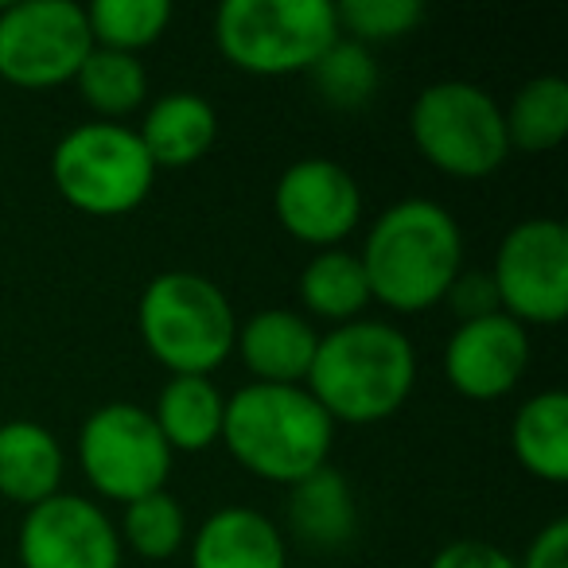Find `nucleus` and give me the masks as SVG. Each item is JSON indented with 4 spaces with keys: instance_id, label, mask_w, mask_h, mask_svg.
I'll list each match as a JSON object with an SVG mask.
<instances>
[{
    "instance_id": "nucleus-1",
    "label": "nucleus",
    "mask_w": 568,
    "mask_h": 568,
    "mask_svg": "<svg viewBox=\"0 0 568 568\" xmlns=\"http://www.w3.org/2000/svg\"><path fill=\"white\" fill-rule=\"evenodd\" d=\"M358 261L374 304L417 316L444 304L448 284L464 268V234L448 206L402 199L371 222Z\"/></svg>"
},
{
    "instance_id": "nucleus-2",
    "label": "nucleus",
    "mask_w": 568,
    "mask_h": 568,
    "mask_svg": "<svg viewBox=\"0 0 568 568\" xmlns=\"http://www.w3.org/2000/svg\"><path fill=\"white\" fill-rule=\"evenodd\" d=\"M417 386V351L386 320H351L320 335L304 389L335 425H378L402 413Z\"/></svg>"
},
{
    "instance_id": "nucleus-3",
    "label": "nucleus",
    "mask_w": 568,
    "mask_h": 568,
    "mask_svg": "<svg viewBox=\"0 0 568 568\" xmlns=\"http://www.w3.org/2000/svg\"><path fill=\"white\" fill-rule=\"evenodd\" d=\"M222 444L250 475L293 487L332 459L335 420L304 386L245 382L226 397Z\"/></svg>"
},
{
    "instance_id": "nucleus-4",
    "label": "nucleus",
    "mask_w": 568,
    "mask_h": 568,
    "mask_svg": "<svg viewBox=\"0 0 568 568\" xmlns=\"http://www.w3.org/2000/svg\"><path fill=\"white\" fill-rule=\"evenodd\" d=\"M136 332L164 371L211 378L234 355L237 316L211 276L195 268H168L144 284L136 301Z\"/></svg>"
},
{
    "instance_id": "nucleus-5",
    "label": "nucleus",
    "mask_w": 568,
    "mask_h": 568,
    "mask_svg": "<svg viewBox=\"0 0 568 568\" xmlns=\"http://www.w3.org/2000/svg\"><path fill=\"white\" fill-rule=\"evenodd\" d=\"M211 32L234 71L284 79L304 74L339 40V20L332 0H222Z\"/></svg>"
},
{
    "instance_id": "nucleus-6",
    "label": "nucleus",
    "mask_w": 568,
    "mask_h": 568,
    "mask_svg": "<svg viewBox=\"0 0 568 568\" xmlns=\"http://www.w3.org/2000/svg\"><path fill=\"white\" fill-rule=\"evenodd\" d=\"M51 183L74 211L121 219L149 199L156 164L144 152L136 129L94 118L59 136L51 152Z\"/></svg>"
},
{
    "instance_id": "nucleus-7",
    "label": "nucleus",
    "mask_w": 568,
    "mask_h": 568,
    "mask_svg": "<svg viewBox=\"0 0 568 568\" xmlns=\"http://www.w3.org/2000/svg\"><path fill=\"white\" fill-rule=\"evenodd\" d=\"M417 152L452 180H483L510 156L503 105L487 87L467 79L428 82L409 110Z\"/></svg>"
},
{
    "instance_id": "nucleus-8",
    "label": "nucleus",
    "mask_w": 568,
    "mask_h": 568,
    "mask_svg": "<svg viewBox=\"0 0 568 568\" xmlns=\"http://www.w3.org/2000/svg\"><path fill=\"white\" fill-rule=\"evenodd\" d=\"M74 456L98 495L125 506L152 490H164L175 452L168 448L144 405L105 402L82 420Z\"/></svg>"
},
{
    "instance_id": "nucleus-9",
    "label": "nucleus",
    "mask_w": 568,
    "mask_h": 568,
    "mask_svg": "<svg viewBox=\"0 0 568 568\" xmlns=\"http://www.w3.org/2000/svg\"><path fill=\"white\" fill-rule=\"evenodd\" d=\"M94 51L87 9L71 0H20L0 12V79L20 90L74 82Z\"/></svg>"
},
{
    "instance_id": "nucleus-10",
    "label": "nucleus",
    "mask_w": 568,
    "mask_h": 568,
    "mask_svg": "<svg viewBox=\"0 0 568 568\" xmlns=\"http://www.w3.org/2000/svg\"><path fill=\"white\" fill-rule=\"evenodd\" d=\"M498 304L521 327H557L568 316V230L560 219H521L490 265Z\"/></svg>"
},
{
    "instance_id": "nucleus-11",
    "label": "nucleus",
    "mask_w": 568,
    "mask_h": 568,
    "mask_svg": "<svg viewBox=\"0 0 568 568\" xmlns=\"http://www.w3.org/2000/svg\"><path fill=\"white\" fill-rule=\"evenodd\" d=\"M273 214L288 237L316 250H335L363 222V187L335 160L304 156L276 175Z\"/></svg>"
},
{
    "instance_id": "nucleus-12",
    "label": "nucleus",
    "mask_w": 568,
    "mask_h": 568,
    "mask_svg": "<svg viewBox=\"0 0 568 568\" xmlns=\"http://www.w3.org/2000/svg\"><path fill=\"white\" fill-rule=\"evenodd\" d=\"M17 552L24 568H121L125 557L102 503L67 490L24 510Z\"/></svg>"
},
{
    "instance_id": "nucleus-13",
    "label": "nucleus",
    "mask_w": 568,
    "mask_h": 568,
    "mask_svg": "<svg viewBox=\"0 0 568 568\" xmlns=\"http://www.w3.org/2000/svg\"><path fill=\"white\" fill-rule=\"evenodd\" d=\"M529 366V332L506 312L456 324L444 343V374L471 402H498Z\"/></svg>"
},
{
    "instance_id": "nucleus-14",
    "label": "nucleus",
    "mask_w": 568,
    "mask_h": 568,
    "mask_svg": "<svg viewBox=\"0 0 568 568\" xmlns=\"http://www.w3.org/2000/svg\"><path fill=\"white\" fill-rule=\"evenodd\" d=\"M320 347V332L304 312L265 308L237 324L234 351L253 382L265 386H304L312 358Z\"/></svg>"
},
{
    "instance_id": "nucleus-15",
    "label": "nucleus",
    "mask_w": 568,
    "mask_h": 568,
    "mask_svg": "<svg viewBox=\"0 0 568 568\" xmlns=\"http://www.w3.org/2000/svg\"><path fill=\"white\" fill-rule=\"evenodd\" d=\"M191 568H288L284 529L253 506H219L191 537Z\"/></svg>"
},
{
    "instance_id": "nucleus-16",
    "label": "nucleus",
    "mask_w": 568,
    "mask_h": 568,
    "mask_svg": "<svg viewBox=\"0 0 568 568\" xmlns=\"http://www.w3.org/2000/svg\"><path fill=\"white\" fill-rule=\"evenodd\" d=\"M136 136L156 172L160 168H191L219 141V113L195 90H168L149 102Z\"/></svg>"
},
{
    "instance_id": "nucleus-17",
    "label": "nucleus",
    "mask_w": 568,
    "mask_h": 568,
    "mask_svg": "<svg viewBox=\"0 0 568 568\" xmlns=\"http://www.w3.org/2000/svg\"><path fill=\"white\" fill-rule=\"evenodd\" d=\"M284 521L296 541L316 552H335L351 545V537L358 534V503L347 475L324 464L320 471L293 483L288 503H284Z\"/></svg>"
},
{
    "instance_id": "nucleus-18",
    "label": "nucleus",
    "mask_w": 568,
    "mask_h": 568,
    "mask_svg": "<svg viewBox=\"0 0 568 568\" xmlns=\"http://www.w3.org/2000/svg\"><path fill=\"white\" fill-rule=\"evenodd\" d=\"M63 471L67 452L48 425L24 417L0 425V498L32 510L63 490Z\"/></svg>"
},
{
    "instance_id": "nucleus-19",
    "label": "nucleus",
    "mask_w": 568,
    "mask_h": 568,
    "mask_svg": "<svg viewBox=\"0 0 568 568\" xmlns=\"http://www.w3.org/2000/svg\"><path fill=\"white\" fill-rule=\"evenodd\" d=\"M149 413L172 452H206L222 440L226 394L203 374H172Z\"/></svg>"
},
{
    "instance_id": "nucleus-20",
    "label": "nucleus",
    "mask_w": 568,
    "mask_h": 568,
    "mask_svg": "<svg viewBox=\"0 0 568 568\" xmlns=\"http://www.w3.org/2000/svg\"><path fill=\"white\" fill-rule=\"evenodd\" d=\"M510 448L518 464L541 483H568V394L541 389L526 397L510 420Z\"/></svg>"
},
{
    "instance_id": "nucleus-21",
    "label": "nucleus",
    "mask_w": 568,
    "mask_h": 568,
    "mask_svg": "<svg viewBox=\"0 0 568 568\" xmlns=\"http://www.w3.org/2000/svg\"><path fill=\"white\" fill-rule=\"evenodd\" d=\"M296 293H301L304 316L324 320V324H332V327L363 320V312L374 304L363 261H358V253L343 250V245L312 253L308 265L301 268Z\"/></svg>"
},
{
    "instance_id": "nucleus-22",
    "label": "nucleus",
    "mask_w": 568,
    "mask_h": 568,
    "mask_svg": "<svg viewBox=\"0 0 568 568\" xmlns=\"http://www.w3.org/2000/svg\"><path fill=\"white\" fill-rule=\"evenodd\" d=\"M506 141L521 152H549L568 136V82L560 74H537L521 82L503 110Z\"/></svg>"
},
{
    "instance_id": "nucleus-23",
    "label": "nucleus",
    "mask_w": 568,
    "mask_h": 568,
    "mask_svg": "<svg viewBox=\"0 0 568 568\" xmlns=\"http://www.w3.org/2000/svg\"><path fill=\"white\" fill-rule=\"evenodd\" d=\"M82 102L98 113V121H121L136 113L149 102V71H144L141 55H125V51L94 48L87 63L74 74Z\"/></svg>"
},
{
    "instance_id": "nucleus-24",
    "label": "nucleus",
    "mask_w": 568,
    "mask_h": 568,
    "mask_svg": "<svg viewBox=\"0 0 568 568\" xmlns=\"http://www.w3.org/2000/svg\"><path fill=\"white\" fill-rule=\"evenodd\" d=\"M304 79L312 82L320 102L332 105V110H363V105L378 94L382 67L371 48L339 36V40L304 71Z\"/></svg>"
},
{
    "instance_id": "nucleus-25",
    "label": "nucleus",
    "mask_w": 568,
    "mask_h": 568,
    "mask_svg": "<svg viewBox=\"0 0 568 568\" xmlns=\"http://www.w3.org/2000/svg\"><path fill=\"white\" fill-rule=\"evenodd\" d=\"M118 537L121 549H133L141 560H168L187 541V510L168 487L152 490V495L125 503Z\"/></svg>"
},
{
    "instance_id": "nucleus-26",
    "label": "nucleus",
    "mask_w": 568,
    "mask_h": 568,
    "mask_svg": "<svg viewBox=\"0 0 568 568\" xmlns=\"http://www.w3.org/2000/svg\"><path fill=\"white\" fill-rule=\"evenodd\" d=\"M87 24L94 48L141 55L168 32L172 4L168 0H94L87 9Z\"/></svg>"
},
{
    "instance_id": "nucleus-27",
    "label": "nucleus",
    "mask_w": 568,
    "mask_h": 568,
    "mask_svg": "<svg viewBox=\"0 0 568 568\" xmlns=\"http://www.w3.org/2000/svg\"><path fill=\"white\" fill-rule=\"evenodd\" d=\"M425 0H343V4H335L339 36L371 51L374 43H394L413 36L425 24Z\"/></svg>"
},
{
    "instance_id": "nucleus-28",
    "label": "nucleus",
    "mask_w": 568,
    "mask_h": 568,
    "mask_svg": "<svg viewBox=\"0 0 568 568\" xmlns=\"http://www.w3.org/2000/svg\"><path fill=\"white\" fill-rule=\"evenodd\" d=\"M444 304L456 312L459 324L503 312L498 293H495V281H490V268H459V276L448 284V293H444Z\"/></svg>"
},
{
    "instance_id": "nucleus-29",
    "label": "nucleus",
    "mask_w": 568,
    "mask_h": 568,
    "mask_svg": "<svg viewBox=\"0 0 568 568\" xmlns=\"http://www.w3.org/2000/svg\"><path fill=\"white\" fill-rule=\"evenodd\" d=\"M428 568H518V557H510V552L490 541H471V537H464V541L444 545Z\"/></svg>"
},
{
    "instance_id": "nucleus-30",
    "label": "nucleus",
    "mask_w": 568,
    "mask_h": 568,
    "mask_svg": "<svg viewBox=\"0 0 568 568\" xmlns=\"http://www.w3.org/2000/svg\"><path fill=\"white\" fill-rule=\"evenodd\" d=\"M518 568H568V518L545 521L534 534V541L526 545V557L518 560Z\"/></svg>"
}]
</instances>
